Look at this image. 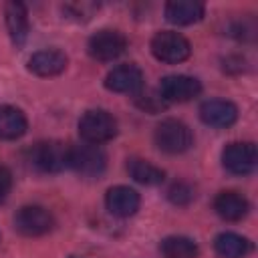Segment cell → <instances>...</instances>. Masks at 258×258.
Returning a JSON list of instances; mask_svg holds the SVG:
<instances>
[{
	"label": "cell",
	"mask_w": 258,
	"mask_h": 258,
	"mask_svg": "<svg viewBox=\"0 0 258 258\" xmlns=\"http://www.w3.org/2000/svg\"><path fill=\"white\" fill-rule=\"evenodd\" d=\"M69 147L62 141H38L28 149V163L40 173H58L69 167Z\"/></svg>",
	"instance_id": "6da1fadb"
},
{
	"label": "cell",
	"mask_w": 258,
	"mask_h": 258,
	"mask_svg": "<svg viewBox=\"0 0 258 258\" xmlns=\"http://www.w3.org/2000/svg\"><path fill=\"white\" fill-rule=\"evenodd\" d=\"M79 135L95 145L111 141L117 135V119L105 109H91L79 119Z\"/></svg>",
	"instance_id": "7a4b0ae2"
},
{
	"label": "cell",
	"mask_w": 258,
	"mask_h": 258,
	"mask_svg": "<svg viewBox=\"0 0 258 258\" xmlns=\"http://www.w3.org/2000/svg\"><path fill=\"white\" fill-rule=\"evenodd\" d=\"M69 167L83 177H99L107 167V153L101 145L79 143L69 147Z\"/></svg>",
	"instance_id": "3957f363"
},
{
	"label": "cell",
	"mask_w": 258,
	"mask_h": 258,
	"mask_svg": "<svg viewBox=\"0 0 258 258\" xmlns=\"http://www.w3.org/2000/svg\"><path fill=\"white\" fill-rule=\"evenodd\" d=\"M155 145L165 153H183L194 145L191 129L179 119H163L153 133Z\"/></svg>",
	"instance_id": "277c9868"
},
{
	"label": "cell",
	"mask_w": 258,
	"mask_h": 258,
	"mask_svg": "<svg viewBox=\"0 0 258 258\" xmlns=\"http://www.w3.org/2000/svg\"><path fill=\"white\" fill-rule=\"evenodd\" d=\"M151 52L161 62L177 64L191 54V44L183 34L175 30H161L151 38Z\"/></svg>",
	"instance_id": "5b68a950"
},
{
	"label": "cell",
	"mask_w": 258,
	"mask_h": 258,
	"mask_svg": "<svg viewBox=\"0 0 258 258\" xmlns=\"http://www.w3.org/2000/svg\"><path fill=\"white\" fill-rule=\"evenodd\" d=\"M125 48H127L125 34L119 30H113V28H103V30L95 32L87 44L89 54L101 62H109V60L119 58L125 52Z\"/></svg>",
	"instance_id": "8992f818"
},
{
	"label": "cell",
	"mask_w": 258,
	"mask_h": 258,
	"mask_svg": "<svg viewBox=\"0 0 258 258\" xmlns=\"http://www.w3.org/2000/svg\"><path fill=\"white\" fill-rule=\"evenodd\" d=\"M258 161L256 145L252 141H232L222 151V165L234 175H248Z\"/></svg>",
	"instance_id": "52a82bcc"
},
{
	"label": "cell",
	"mask_w": 258,
	"mask_h": 258,
	"mask_svg": "<svg viewBox=\"0 0 258 258\" xmlns=\"http://www.w3.org/2000/svg\"><path fill=\"white\" fill-rule=\"evenodd\" d=\"M52 226H54V218L42 206H24L14 216L16 232L22 234V236H28V238L48 234L52 230Z\"/></svg>",
	"instance_id": "ba28073f"
},
{
	"label": "cell",
	"mask_w": 258,
	"mask_h": 258,
	"mask_svg": "<svg viewBox=\"0 0 258 258\" xmlns=\"http://www.w3.org/2000/svg\"><path fill=\"white\" fill-rule=\"evenodd\" d=\"M202 93V83L189 75H167L159 83V95L165 103H185Z\"/></svg>",
	"instance_id": "9c48e42d"
},
{
	"label": "cell",
	"mask_w": 258,
	"mask_h": 258,
	"mask_svg": "<svg viewBox=\"0 0 258 258\" xmlns=\"http://www.w3.org/2000/svg\"><path fill=\"white\" fill-rule=\"evenodd\" d=\"M105 87L113 93L137 95L143 89V71L133 62L119 64V67H115L107 73Z\"/></svg>",
	"instance_id": "30bf717a"
},
{
	"label": "cell",
	"mask_w": 258,
	"mask_h": 258,
	"mask_svg": "<svg viewBox=\"0 0 258 258\" xmlns=\"http://www.w3.org/2000/svg\"><path fill=\"white\" fill-rule=\"evenodd\" d=\"M200 119L216 129H226L236 123L238 107L226 99H210L200 105Z\"/></svg>",
	"instance_id": "8fae6325"
},
{
	"label": "cell",
	"mask_w": 258,
	"mask_h": 258,
	"mask_svg": "<svg viewBox=\"0 0 258 258\" xmlns=\"http://www.w3.org/2000/svg\"><path fill=\"white\" fill-rule=\"evenodd\" d=\"M141 198L129 185H113L105 194V206L115 218H129L139 210Z\"/></svg>",
	"instance_id": "7c38bea8"
},
{
	"label": "cell",
	"mask_w": 258,
	"mask_h": 258,
	"mask_svg": "<svg viewBox=\"0 0 258 258\" xmlns=\"http://www.w3.org/2000/svg\"><path fill=\"white\" fill-rule=\"evenodd\" d=\"M67 64H69V58L64 52L56 48H44V50L34 52L28 58L26 67L36 77H56L67 69Z\"/></svg>",
	"instance_id": "4fadbf2b"
},
{
	"label": "cell",
	"mask_w": 258,
	"mask_h": 258,
	"mask_svg": "<svg viewBox=\"0 0 258 258\" xmlns=\"http://www.w3.org/2000/svg\"><path fill=\"white\" fill-rule=\"evenodd\" d=\"M4 16H6V28H8V34H10V40L14 46H22L26 36H28V12H26V6L22 2H6L4 6Z\"/></svg>",
	"instance_id": "5bb4252c"
},
{
	"label": "cell",
	"mask_w": 258,
	"mask_h": 258,
	"mask_svg": "<svg viewBox=\"0 0 258 258\" xmlns=\"http://www.w3.org/2000/svg\"><path fill=\"white\" fill-rule=\"evenodd\" d=\"M214 210H216V214L222 220H226V222H238V220H242L248 214L250 204H248V200L242 194H238L234 189H228V191H220L216 196Z\"/></svg>",
	"instance_id": "9a60e30c"
},
{
	"label": "cell",
	"mask_w": 258,
	"mask_h": 258,
	"mask_svg": "<svg viewBox=\"0 0 258 258\" xmlns=\"http://www.w3.org/2000/svg\"><path fill=\"white\" fill-rule=\"evenodd\" d=\"M204 12H206L204 4L196 0H171L165 4V18L177 26L200 22L204 18Z\"/></svg>",
	"instance_id": "2e32d148"
},
{
	"label": "cell",
	"mask_w": 258,
	"mask_h": 258,
	"mask_svg": "<svg viewBox=\"0 0 258 258\" xmlns=\"http://www.w3.org/2000/svg\"><path fill=\"white\" fill-rule=\"evenodd\" d=\"M28 129L26 115L12 105H0V139L14 141L20 139Z\"/></svg>",
	"instance_id": "e0dca14e"
},
{
	"label": "cell",
	"mask_w": 258,
	"mask_h": 258,
	"mask_svg": "<svg viewBox=\"0 0 258 258\" xmlns=\"http://www.w3.org/2000/svg\"><path fill=\"white\" fill-rule=\"evenodd\" d=\"M214 250L222 258H244L250 254L252 244L248 238L234 234V232H222L214 240Z\"/></svg>",
	"instance_id": "ac0fdd59"
},
{
	"label": "cell",
	"mask_w": 258,
	"mask_h": 258,
	"mask_svg": "<svg viewBox=\"0 0 258 258\" xmlns=\"http://www.w3.org/2000/svg\"><path fill=\"white\" fill-rule=\"evenodd\" d=\"M127 171L137 183H143V185H159L165 179V171L161 167L141 157H131L127 161Z\"/></svg>",
	"instance_id": "d6986e66"
},
{
	"label": "cell",
	"mask_w": 258,
	"mask_h": 258,
	"mask_svg": "<svg viewBox=\"0 0 258 258\" xmlns=\"http://www.w3.org/2000/svg\"><path fill=\"white\" fill-rule=\"evenodd\" d=\"M159 250L165 258H198L200 248L187 236H167L161 240Z\"/></svg>",
	"instance_id": "ffe728a7"
},
{
	"label": "cell",
	"mask_w": 258,
	"mask_h": 258,
	"mask_svg": "<svg viewBox=\"0 0 258 258\" xmlns=\"http://www.w3.org/2000/svg\"><path fill=\"white\" fill-rule=\"evenodd\" d=\"M167 198H169L175 206H187V204L196 198V191H194V187H191L189 183H185V181H175V183L169 187Z\"/></svg>",
	"instance_id": "44dd1931"
},
{
	"label": "cell",
	"mask_w": 258,
	"mask_h": 258,
	"mask_svg": "<svg viewBox=\"0 0 258 258\" xmlns=\"http://www.w3.org/2000/svg\"><path fill=\"white\" fill-rule=\"evenodd\" d=\"M137 105L141 107V109H145L147 113H159L167 103L163 101V97L157 93H147V95H139V99H137Z\"/></svg>",
	"instance_id": "7402d4cb"
},
{
	"label": "cell",
	"mask_w": 258,
	"mask_h": 258,
	"mask_svg": "<svg viewBox=\"0 0 258 258\" xmlns=\"http://www.w3.org/2000/svg\"><path fill=\"white\" fill-rule=\"evenodd\" d=\"M10 189H12V173L8 167L0 165V204L8 198Z\"/></svg>",
	"instance_id": "603a6c76"
},
{
	"label": "cell",
	"mask_w": 258,
	"mask_h": 258,
	"mask_svg": "<svg viewBox=\"0 0 258 258\" xmlns=\"http://www.w3.org/2000/svg\"><path fill=\"white\" fill-rule=\"evenodd\" d=\"M73 258H75V256H73Z\"/></svg>",
	"instance_id": "cb8c5ba5"
}]
</instances>
